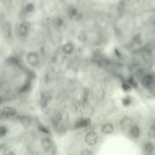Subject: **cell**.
Instances as JSON below:
<instances>
[{
  "label": "cell",
  "instance_id": "cell-1",
  "mask_svg": "<svg viewBox=\"0 0 155 155\" xmlns=\"http://www.w3.org/2000/svg\"><path fill=\"white\" fill-rule=\"evenodd\" d=\"M31 24L27 21H23L18 26L16 29V35L21 40L27 38L31 32Z\"/></svg>",
  "mask_w": 155,
  "mask_h": 155
},
{
  "label": "cell",
  "instance_id": "cell-2",
  "mask_svg": "<svg viewBox=\"0 0 155 155\" xmlns=\"http://www.w3.org/2000/svg\"><path fill=\"white\" fill-rule=\"evenodd\" d=\"M25 59L27 64L32 67H37L41 62V58L39 53L35 51L27 52L25 56Z\"/></svg>",
  "mask_w": 155,
  "mask_h": 155
},
{
  "label": "cell",
  "instance_id": "cell-3",
  "mask_svg": "<svg viewBox=\"0 0 155 155\" xmlns=\"http://www.w3.org/2000/svg\"><path fill=\"white\" fill-rule=\"evenodd\" d=\"M2 33L5 40L10 41L13 38L12 26L9 22H5L2 27Z\"/></svg>",
  "mask_w": 155,
  "mask_h": 155
},
{
  "label": "cell",
  "instance_id": "cell-4",
  "mask_svg": "<svg viewBox=\"0 0 155 155\" xmlns=\"http://www.w3.org/2000/svg\"><path fill=\"white\" fill-rule=\"evenodd\" d=\"M99 138L97 132L91 131L86 133L84 137L85 143L89 146H93L99 142Z\"/></svg>",
  "mask_w": 155,
  "mask_h": 155
},
{
  "label": "cell",
  "instance_id": "cell-5",
  "mask_svg": "<svg viewBox=\"0 0 155 155\" xmlns=\"http://www.w3.org/2000/svg\"><path fill=\"white\" fill-rule=\"evenodd\" d=\"M17 111L16 108L10 106H6L0 108L1 117L6 118L12 117L17 115Z\"/></svg>",
  "mask_w": 155,
  "mask_h": 155
},
{
  "label": "cell",
  "instance_id": "cell-6",
  "mask_svg": "<svg viewBox=\"0 0 155 155\" xmlns=\"http://www.w3.org/2000/svg\"><path fill=\"white\" fill-rule=\"evenodd\" d=\"M91 123V120L89 117H81L75 121L73 126V128L79 129L86 128L90 126Z\"/></svg>",
  "mask_w": 155,
  "mask_h": 155
},
{
  "label": "cell",
  "instance_id": "cell-7",
  "mask_svg": "<svg viewBox=\"0 0 155 155\" xmlns=\"http://www.w3.org/2000/svg\"><path fill=\"white\" fill-rule=\"evenodd\" d=\"M127 132L129 137L133 139L138 140L141 137V130L137 125L133 124Z\"/></svg>",
  "mask_w": 155,
  "mask_h": 155
},
{
  "label": "cell",
  "instance_id": "cell-8",
  "mask_svg": "<svg viewBox=\"0 0 155 155\" xmlns=\"http://www.w3.org/2000/svg\"><path fill=\"white\" fill-rule=\"evenodd\" d=\"M133 124V121L132 118L129 117H124L119 122V125L121 129L123 131H128Z\"/></svg>",
  "mask_w": 155,
  "mask_h": 155
},
{
  "label": "cell",
  "instance_id": "cell-9",
  "mask_svg": "<svg viewBox=\"0 0 155 155\" xmlns=\"http://www.w3.org/2000/svg\"><path fill=\"white\" fill-rule=\"evenodd\" d=\"M41 146L43 149L47 152L50 151L52 150L53 151H56V149H53L54 146L53 141L48 137L44 138L41 140Z\"/></svg>",
  "mask_w": 155,
  "mask_h": 155
},
{
  "label": "cell",
  "instance_id": "cell-10",
  "mask_svg": "<svg viewBox=\"0 0 155 155\" xmlns=\"http://www.w3.org/2000/svg\"><path fill=\"white\" fill-rule=\"evenodd\" d=\"M142 149L145 154L151 155L155 150V144L150 140L145 141L142 145Z\"/></svg>",
  "mask_w": 155,
  "mask_h": 155
},
{
  "label": "cell",
  "instance_id": "cell-11",
  "mask_svg": "<svg viewBox=\"0 0 155 155\" xmlns=\"http://www.w3.org/2000/svg\"><path fill=\"white\" fill-rule=\"evenodd\" d=\"M34 10V5L32 3H28L22 8L20 15L21 17H24L33 12Z\"/></svg>",
  "mask_w": 155,
  "mask_h": 155
},
{
  "label": "cell",
  "instance_id": "cell-12",
  "mask_svg": "<svg viewBox=\"0 0 155 155\" xmlns=\"http://www.w3.org/2000/svg\"><path fill=\"white\" fill-rule=\"evenodd\" d=\"M61 50L65 55H71L74 51V44L71 42H68L62 46Z\"/></svg>",
  "mask_w": 155,
  "mask_h": 155
},
{
  "label": "cell",
  "instance_id": "cell-13",
  "mask_svg": "<svg viewBox=\"0 0 155 155\" xmlns=\"http://www.w3.org/2000/svg\"><path fill=\"white\" fill-rule=\"evenodd\" d=\"M114 130V126L110 123L104 124L101 127L102 132L105 134H110Z\"/></svg>",
  "mask_w": 155,
  "mask_h": 155
},
{
  "label": "cell",
  "instance_id": "cell-14",
  "mask_svg": "<svg viewBox=\"0 0 155 155\" xmlns=\"http://www.w3.org/2000/svg\"><path fill=\"white\" fill-rule=\"evenodd\" d=\"M141 83L144 87H148L153 84L154 79L151 75L147 74L141 77Z\"/></svg>",
  "mask_w": 155,
  "mask_h": 155
},
{
  "label": "cell",
  "instance_id": "cell-15",
  "mask_svg": "<svg viewBox=\"0 0 155 155\" xmlns=\"http://www.w3.org/2000/svg\"><path fill=\"white\" fill-rule=\"evenodd\" d=\"M68 17L72 20H78L81 17V14L75 7H70L68 9Z\"/></svg>",
  "mask_w": 155,
  "mask_h": 155
},
{
  "label": "cell",
  "instance_id": "cell-16",
  "mask_svg": "<svg viewBox=\"0 0 155 155\" xmlns=\"http://www.w3.org/2000/svg\"><path fill=\"white\" fill-rule=\"evenodd\" d=\"M62 119V116L60 113H57L52 116L51 121L54 128L60 124Z\"/></svg>",
  "mask_w": 155,
  "mask_h": 155
},
{
  "label": "cell",
  "instance_id": "cell-17",
  "mask_svg": "<svg viewBox=\"0 0 155 155\" xmlns=\"http://www.w3.org/2000/svg\"><path fill=\"white\" fill-rule=\"evenodd\" d=\"M147 135L149 139L150 140H155V124L149 126L148 129Z\"/></svg>",
  "mask_w": 155,
  "mask_h": 155
},
{
  "label": "cell",
  "instance_id": "cell-18",
  "mask_svg": "<svg viewBox=\"0 0 155 155\" xmlns=\"http://www.w3.org/2000/svg\"><path fill=\"white\" fill-rule=\"evenodd\" d=\"M121 102L123 106L127 107L131 105L132 100L130 96H126L122 98L121 99Z\"/></svg>",
  "mask_w": 155,
  "mask_h": 155
},
{
  "label": "cell",
  "instance_id": "cell-19",
  "mask_svg": "<svg viewBox=\"0 0 155 155\" xmlns=\"http://www.w3.org/2000/svg\"><path fill=\"white\" fill-rule=\"evenodd\" d=\"M126 82L131 86L132 88L136 89L138 87V81L133 76L130 77Z\"/></svg>",
  "mask_w": 155,
  "mask_h": 155
},
{
  "label": "cell",
  "instance_id": "cell-20",
  "mask_svg": "<svg viewBox=\"0 0 155 155\" xmlns=\"http://www.w3.org/2000/svg\"><path fill=\"white\" fill-rule=\"evenodd\" d=\"M20 120L22 124L25 126H29L31 124V122H32L31 118L28 117H22L20 118Z\"/></svg>",
  "mask_w": 155,
  "mask_h": 155
},
{
  "label": "cell",
  "instance_id": "cell-21",
  "mask_svg": "<svg viewBox=\"0 0 155 155\" xmlns=\"http://www.w3.org/2000/svg\"><path fill=\"white\" fill-rule=\"evenodd\" d=\"M8 127L5 125H0V138L5 137L8 134Z\"/></svg>",
  "mask_w": 155,
  "mask_h": 155
},
{
  "label": "cell",
  "instance_id": "cell-22",
  "mask_svg": "<svg viewBox=\"0 0 155 155\" xmlns=\"http://www.w3.org/2000/svg\"><path fill=\"white\" fill-rule=\"evenodd\" d=\"M122 88L123 90L126 93L131 92L132 91V87L127 82H123L122 83Z\"/></svg>",
  "mask_w": 155,
  "mask_h": 155
},
{
  "label": "cell",
  "instance_id": "cell-23",
  "mask_svg": "<svg viewBox=\"0 0 155 155\" xmlns=\"http://www.w3.org/2000/svg\"><path fill=\"white\" fill-rule=\"evenodd\" d=\"M39 129L43 133H45L46 134H49L50 133V131L49 128H47L46 126H45L44 125H39Z\"/></svg>",
  "mask_w": 155,
  "mask_h": 155
},
{
  "label": "cell",
  "instance_id": "cell-24",
  "mask_svg": "<svg viewBox=\"0 0 155 155\" xmlns=\"http://www.w3.org/2000/svg\"><path fill=\"white\" fill-rule=\"evenodd\" d=\"M54 23H55V26L59 28L62 27L63 25H64V21L61 18H56L54 21Z\"/></svg>",
  "mask_w": 155,
  "mask_h": 155
},
{
  "label": "cell",
  "instance_id": "cell-25",
  "mask_svg": "<svg viewBox=\"0 0 155 155\" xmlns=\"http://www.w3.org/2000/svg\"><path fill=\"white\" fill-rule=\"evenodd\" d=\"M132 42L135 44H138V45L140 44L141 43V38L140 36L139 35H136V36H134L132 39Z\"/></svg>",
  "mask_w": 155,
  "mask_h": 155
},
{
  "label": "cell",
  "instance_id": "cell-26",
  "mask_svg": "<svg viewBox=\"0 0 155 155\" xmlns=\"http://www.w3.org/2000/svg\"><path fill=\"white\" fill-rule=\"evenodd\" d=\"M80 155H93V153L90 150L85 149L81 150Z\"/></svg>",
  "mask_w": 155,
  "mask_h": 155
},
{
  "label": "cell",
  "instance_id": "cell-27",
  "mask_svg": "<svg viewBox=\"0 0 155 155\" xmlns=\"http://www.w3.org/2000/svg\"><path fill=\"white\" fill-rule=\"evenodd\" d=\"M3 54V50H2V48L0 46V58L2 56Z\"/></svg>",
  "mask_w": 155,
  "mask_h": 155
},
{
  "label": "cell",
  "instance_id": "cell-28",
  "mask_svg": "<svg viewBox=\"0 0 155 155\" xmlns=\"http://www.w3.org/2000/svg\"><path fill=\"white\" fill-rule=\"evenodd\" d=\"M7 155H15V153L14 152H13V151H10L8 153Z\"/></svg>",
  "mask_w": 155,
  "mask_h": 155
},
{
  "label": "cell",
  "instance_id": "cell-29",
  "mask_svg": "<svg viewBox=\"0 0 155 155\" xmlns=\"http://www.w3.org/2000/svg\"><path fill=\"white\" fill-rule=\"evenodd\" d=\"M1 117V115H0V117Z\"/></svg>",
  "mask_w": 155,
  "mask_h": 155
}]
</instances>
